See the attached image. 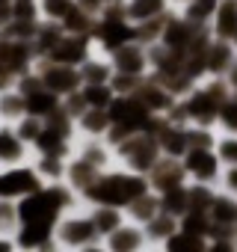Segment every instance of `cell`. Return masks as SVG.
Wrapping results in <instances>:
<instances>
[{
  "label": "cell",
  "mask_w": 237,
  "mask_h": 252,
  "mask_svg": "<svg viewBox=\"0 0 237 252\" xmlns=\"http://www.w3.org/2000/svg\"><path fill=\"white\" fill-rule=\"evenodd\" d=\"M21 217L24 220H48V217H54V199L51 196H39V199L27 202L21 208Z\"/></svg>",
  "instance_id": "cell-1"
},
{
  "label": "cell",
  "mask_w": 237,
  "mask_h": 252,
  "mask_svg": "<svg viewBox=\"0 0 237 252\" xmlns=\"http://www.w3.org/2000/svg\"><path fill=\"white\" fill-rule=\"evenodd\" d=\"M36 181L30 172H12L6 178H0V193H21V190H30Z\"/></svg>",
  "instance_id": "cell-2"
},
{
  "label": "cell",
  "mask_w": 237,
  "mask_h": 252,
  "mask_svg": "<svg viewBox=\"0 0 237 252\" xmlns=\"http://www.w3.org/2000/svg\"><path fill=\"white\" fill-rule=\"evenodd\" d=\"M234 30H237V6L228 3L219 12V33H234Z\"/></svg>",
  "instance_id": "cell-3"
},
{
  "label": "cell",
  "mask_w": 237,
  "mask_h": 252,
  "mask_svg": "<svg viewBox=\"0 0 237 252\" xmlns=\"http://www.w3.org/2000/svg\"><path fill=\"white\" fill-rule=\"evenodd\" d=\"M190 166H193L199 175H213V158H210V155H202V152H196V155L190 158Z\"/></svg>",
  "instance_id": "cell-4"
},
{
  "label": "cell",
  "mask_w": 237,
  "mask_h": 252,
  "mask_svg": "<svg viewBox=\"0 0 237 252\" xmlns=\"http://www.w3.org/2000/svg\"><path fill=\"white\" fill-rule=\"evenodd\" d=\"M157 6H160V0H137V3H134V15L146 18L151 12H157Z\"/></svg>",
  "instance_id": "cell-5"
},
{
  "label": "cell",
  "mask_w": 237,
  "mask_h": 252,
  "mask_svg": "<svg viewBox=\"0 0 237 252\" xmlns=\"http://www.w3.org/2000/svg\"><path fill=\"white\" fill-rule=\"evenodd\" d=\"M125 36H128V30H122V27H110V30H107V42H110V45L125 42Z\"/></svg>",
  "instance_id": "cell-6"
},
{
  "label": "cell",
  "mask_w": 237,
  "mask_h": 252,
  "mask_svg": "<svg viewBox=\"0 0 237 252\" xmlns=\"http://www.w3.org/2000/svg\"><path fill=\"white\" fill-rule=\"evenodd\" d=\"M51 104H54V101H51V98H45V95H42V98H33V101H30L33 113H45V110H48Z\"/></svg>",
  "instance_id": "cell-7"
},
{
  "label": "cell",
  "mask_w": 237,
  "mask_h": 252,
  "mask_svg": "<svg viewBox=\"0 0 237 252\" xmlns=\"http://www.w3.org/2000/svg\"><path fill=\"white\" fill-rule=\"evenodd\" d=\"M15 152H18V149H15V143H12L9 137H0V155H9V158H12Z\"/></svg>",
  "instance_id": "cell-8"
},
{
  "label": "cell",
  "mask_w": 237,
  "mask_h": 252,
  "mask_svg": "<svg viewBox=\"0 0 237 252\" xmlns=\"http://www.w3.org/2000/svg\"><path fill=\"white\" fill-rule=\"evenodd\" d=\"M222 155H225L228 160H237V143H225V146H222Z\"/></svg>",
  "instance_id": "cell-9"
},
{
  "label": "cell",
  "mask_w": 237,
  "mask_h": 252,
  "mask_svg": "<svg viewBox=\"0 0 237 252\" xmlns=\"http://www.w3.org/2000/svg\"><path fill=\"white\" fill-rule=\"evenodd\" d=\"M225 122L237 128V107H228V110H225Z\"/></svg>",
  "instance_id": "cell-10"
},
{
  "label": "cell",
  "mask_w": 237,
  "mask_h": 252,
  "mask_svg": "<svg viewBox=\"0 0 237 252\" xmlns=\"http://www.w3.org/2000/svg\"><path fill=\"white\" fill-rule=\"evenodd\" d=\"M231 181H234V184H237V172H234V175H231Z\"/></svg>",
  "instance_id": "cell-11"
}]
</instances>
